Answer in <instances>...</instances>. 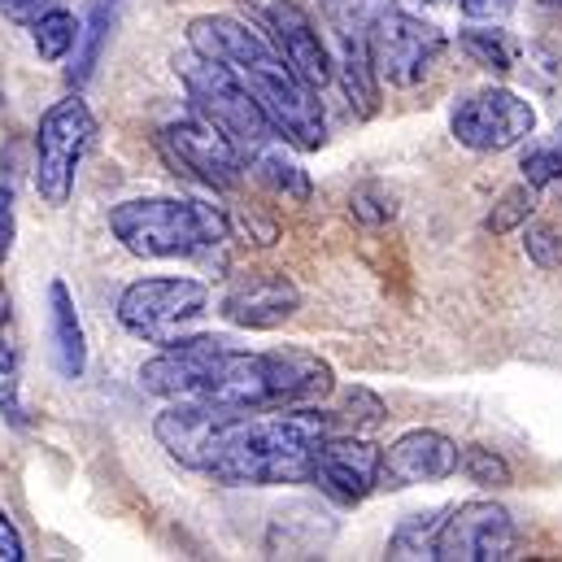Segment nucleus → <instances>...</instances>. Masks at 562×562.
<instances>
[{
    "instance_id": "33",
    "label": "nucleus",
    "mask_w": 562,
    "mask_h": 562,
    "mask_svg": "<svg viewBox=\"0 0 562 562\" xmlns=\"http://www.w3.org/2000/svg\"><path fill=\"white\" fill-rule=\"evenodd\" d=\"M0 559L4 562H22L26 559V550H22V537H18V528L9 524V515L0 510Z\"/></svg>"
},
{
    "instance_id": "30",
    "label": "nucleus",
    "mask_w": 562,
    "mask_h": 562,
    "mask_svg": "<svg viewBox=\"0 0 562 562\" xmlns=\"http://www.w3.org/2000/svg\"><path fill=\"white\" fill-rule=\"evenodd\" d=\"M48 9H57V0H0V13H4L13 26H35Z\"/></svg>"
},
{
    "instance_id": "35",
    "label": "nucleus",
    "mask_w": 562,
    "mask_h": 562,
    "mask_svg": "<svg viewBox=\"0 0 562 562\" xmlns=\"http://www.w3.org/2000/svg\"><path fill=\"white\" fill-rule=\"evenodd\" d=\"M9 367H13V349H9L4 336H0V375H9Z\"/></svg>"
},
{
    "instance_id": "8",
    "label": "nucleus",
    "mask_w": 562,
    "mask_h": 562,
    "mask_svg": "<svg viewBox=\"0 0 562 562\" xmlns=\"http://www.w3.org/2000/svg\"><path fill=\"white\" fill-rule=\"evenodd\" d=\"M449 132L471 153H506L537 132V110L510 88H484L453 110Z\"/></svg>"
},
{
    "instance_id": "25",
    "label": "nucleus",
    "mask_w": 562,
    "mask_h": 562,
    "mask_svg": "<svg viewBox=\"0 0 562 562\" xmlns=\"http://www.w3.org/2000/svg\"><path fill=\"white\" fill-rule=\"evenodd\" d=\"M336 419H340V427H349V431H375L380 423L389 419V406H384V397L371 393V389H349Z\"/></svg>"
},
{
    "instance_id": "14",
    "label": "nucleus",
    "mask_w": 562,
    "mask_h": 562,
    "mask_svg": "<svg viewBox=\"0 0 562 562\" xmlns=\"http://www.w3.org/2000/svg\"><path fill=\"white\" fill-rule=\"evenodd\" d=\"M458 467H462L458 440H449V436L436 431V427H415V431H406V436H397V440L389 445L380 484H389V488L436 484V480H449Z\"/></svg>"
},
{
    "instance_id": "15",
    "label": "nucleus",
    "mask_w": 562,
    "mask_h": 562,
    "mask_svg": "<svg viewBox=\"0 0 562 562\" xmlns=\"http://www.w3.org/2000/svg\"><path fill=\"white\" fill-rule=\"evenodd\" d=\"M48 340H53V367L61 380H79L88 371V340L75 310V296L61 280L48 283Z\"/></svg>"
},
{
    "instance_id": "19",
    "label": "nucleus",
    "mask_w": 562,
    "mask_h": 562,
    "mask_svg": "<svg viewBox=\"0 0 562 562\" xmlns=\"http://www.w3.org/2000/svg\"><path fill=\"white\" fill-rule=\"evenodd\" d=\"M249 161H254L249 170L258 175V183H267L271 192L292 196V201H310V175H305L296 161H288V157H283V148L267 144V148H262V153H254Z\"/></svg>"
},
{
    "instance_id": "28",
    "label": "nucleus",
    "mask_w": 562,
    "mask_h": 562,
    "mask_svg": "<svg viewBox=\"0 0 562 562\" xmlns=\"http://www.w3.org/2000/svg\"><path fill=\"white\" fill-rule=\"evenodd\" d=\"M524 179L528 183H537V188H546V183H559L562 179V148H532L528 157H524Z\"/></svg>"
},
{
    "instance_id": "6",
    "label": "nucleus",
    "mask_w": 562,
    "mask_h": 562,
    "mask_svg": "<svg viewBox=\"0 0 562 562\" xmlns=\"http://www.w3.org/2000/svg\"><path fill=\"white\" fill-rule=\"evenodd\" d=\"M367 53H371V66H375L380 83L419 88L423 79L431 75V66L440 61V53H445V35H440V26H431V22H423V18L393 4L371 26Z\"/></svg>"
},
{
    "instance_id": "32",
    "label": "nucleus",
    "mask_w": 562,
    "mask_h": 562,
    "mask_svg": "<svg viewBox=\"0 0 562 562\" xmlns=\"http://www.w3.org/2000/svg\"><path fill=\"white\" fill-rule=\"evenodd\" d=\"M13 232H18V223H13V196H9V188H0V262L13 249Z\"/></svg>"
},
{
    "instance_id": "23",
    "label": "nucleus",
    "mask_w": 562,
    "mask_h": 562,
    "mask_svg": "<svg viewBox=\"0 0 562 562\" xmlns=\"http://www.w3.org/2000/svg\"><path fill=\"white\" fill-rule=\"evenodd\" d=\"M79 18L75 13H66V9H48L40 22H35V53L44 57V61H61L75 44H79Z\"/></svg>"
},
{
    "instance_id": "31",
    "label": "nucleus",
    "mask_w": 562,
    "mask_h": 562,
    "mask_svg": "<svg viewBox=\"0 0 562 562\" xmlns=\"http://www.w3.org/2000/svg\"><path fill=\"white\" fill-rule=\"evenodd\" d=\"M519 9V0H462V13L471 22H506Z\"/></svg>"
},
{
    "instance_id": "12",
    "label": "nucleus",
    "mask_w": 562,
    "mask_h": 562,
    "mask_svg": "<svg viewBox=\"0 0 562 562\" xmlns=\"http://www.w3.org/2000/svg\"><path fill=\"white\" fill-rule=\"evenodd\" d=\"M380 471H384V449L358 431L353 436L336 431L314 453V484L340 506H358L362 497H371L380 488Z\"/></svg>"
},
{
    "instance_id": "16",
    "label": "nucleus",
    "mask_w": 562,
    "mask_h": 562,
    "mask_svg": "<svg viewBox=\"0 0 562 562\" xmlns=\"http://www.w3.org/2000/svg\"><path fill=\"white\" fill-rule=\"evenodd\" d=\"M340 88L349 97V105L358 110V119H371L375 114V101H380V75L371 66V53L367 44H340Z\"/></svg>"
},
{
    "instance_id": "13",
    "label": "nucleus",
    "mask_w": 562,
    "mask_h": 562,
    "mask_svg": "<svg viewBox=\"0 0 562 562\" xmlns=\"http://www.w3.org/2000/svg\"><path fill=\"white\" fill-rule=\"evenodd\" d=\"M301 310V288L280 271H245L227 283L218 314L245 331H276Z\"/></svg>"
},
{
    "instance_id": "36",
    "label": "nucleus",
    "mask_w": 562,
    "mask_h": 562,
    "mask_svg": "<svg viewBox=\"0 0 562 562\" xmlns=\"http://www.w3.org/2000/svg\"><path fill=\"white\" fill-rule=\"evenodd\" d=\"M537 9H546L550 18H559L562 22V0H537Z\"/></svg>"
},
{
    "instance_id": "20",
    "label": "nucleus",
    "mask_w": 562,
    "mask_h": 562,
    "mask_svg": "<svg viewBox=\"0 0 562 562\" xmlns=\"http://www.w3.org/2000/svg\"><path fill=\"white\" fill-rule=\"evenodd\" d=\"M449 510H427V515H411L393 541H389V559L406 562V559H436V537H440V524H445Z\"/></svg>"
},
{
    "instance_id": "10",
    "label": "nucleus",
    "mask_w": 562,
    "mask_h": 562,
    "mask_svg": "<svg viewBox=\"0 0 562 562\" xmlns=\"http://www.w3.org/2000/svg\"><path fill=\"white\" fill-rule=\"evenodd\" d=\"M161 148L170 157V166L188 170L192 179H201L205 188L214 192H232L240 188L249 161L245 153L236 148V140H227L210 119H179L170 127H161Z\"/></svg>"
},
{
    "instance_id": "21",
    "label": "nucleus",
    "mask_w": 562,
    "mask_h": 562,
    "mask_svg": "<svg viewBox=\"0 0 562 562\" xmlns=\"http://www.w3.org/2000/svg\"><path fill=\"white\" fill-rule=\"evenodd\" d=\"M114 13H119V0H97V4H92V18H88V35H83V48L75 53V66L66 70L70 88H79V83H88V79H92L97 61H101V48H105V35H110V26H114Z\"/></svg>"
},
{
    "instance_id": "27",
    "label": "nucleus",
    "mask_w": 562,
    "mask_h": 562,
    "mask_svg": "<svg viewBox=\"0 0 562 562\" xmlns=\"http://www.w3.org/2000/svg\"><path fill=\"white\" fill-rule=\"evenodd\" d=\"M528 75H537L546 92L562 88V48H554V44H532L528 48Z\"/></svg>"
},
{
    "instance_id": "5",
    "label": "nucleus",
    "mask_w": 562,
    "mask_h": 562,
    "mask_svg": "<svg viewBox=\"0 0 562 562\" xmlns=\"http://www.w3.org/2000/svg\"><path fill=\"white\" fill-rule=\"evenodd\" d=\"M92 136H97V119H92L88 101L66 97L44 110L40 132H35V192L44 205L61 210L70 201L79 161H83Z\"/></svg>"
},
{
    "instance_id": "9",
    "label": "nucleus",
    "mask_w": 562,
    "mask_h": 562,
    "mask_svg": "<svg viewBox=\"0 0 562 562\" xmlns=\"http://www.w3.org/2000/svg\"><path fill=\"white\" fill-rule=\"evenodd\" d=\"M519 532L506 506L475 497L445 515L436 537V562H506L515 559Z\"/></svg>"
},
{
    "instance_id": "1",
    "label": "nucleus",
    "mask_w": 562,
    "mask_h": 562,
    "mask_svg": "<svg viewBox=\"0 0 562 562\" xmlns=\"http://www.w3.org/2000/svg\"><path fill=\"white\" fill-rule=\"evenodd\" d=\"M161 449L218 484H314V453L327 436L340 431L336 415L310 406H276V411H240L201 397L170 402L153 423Z\"/></svg>"
},
{
    "instance_id": "39",
    "label": "nucleus",
    "mask_w": 562,
    "mask_h": 562,
    "mask_svg": "<svg viewBox=\"0 0 562 562\" xmlns=\"http://www.w3.org/2000/svg\"><path fill=\"white\" fill-rule=\"evenodd\" d=\"M559 148H562V123H559Z\"/></svg>"
},
{
    "instance_id": "11",
    "label": "nucleus",
    "mask_w": 562,
    "mask_h": 562,
    "mask_svg": "<svg viewBox=\"0 0 562 562\" xmlns=\"http://www.w3.org/2000/svg\"><path fill=\"white\" fill-rule=\"evenodd\" d=\"M240 4H249V13L271 31L276 48L296 66V75H301L314 92H323V88L331 83L336 61H331L327 44L318 40V26L310 22V13H305L296 0H240Z\"/></svg>"
},
{
    "instance_id": "24",
    "label": "nucleus",
    "mask_w": 562,
    "mask_h": 562,
    "mask_svg": "<svg viewBox=\"0 0 562 562\" xmlns=\"http://www.w3.org/2000/svg\"><path fill=\"white\" fill-rule=\"evenodd\" d=\"M462 471H467V480L471 484H480V488H506L515 475H510V462L497 453V449H488V445H467L462 449Z\"/></svg>"
},
{
    "instance_id": "26",
    "label": "nucleus",
    "mask_w": 562,
    "mask_h": 562,
    "mask_svg": "<svg viewBox=\"0 0 562 562\" xmlns=\"http://www.w3.org/2000/svg\"><path fill=\"white\" fill-rule=\"evenodd\" d=\"M524 254L532 258V267L541 271H559L562 267V232L554 223H528L524 227Z\"/></svg>"
},
{
    "instance_id": "2",
    "label": "nucleus",
    "mask_w": 562,
    "mask_h": 562,
    "mask_svg": "<svg viewBox=\"0 0 562 562\" xmlns=\"http://www.w3.org/2000/svg\"><path fill=\"white\" fill-rule=\"evenodd\" d=\"M188 48L223 61L271 114L276 132L292 148H323L327 144V114L318 92L296 75V66L249 22L223 18V13H201L188 22Z\"/></svg>"
},
{
    "instance_id": "29",
    "label": "nucleus",
    "mask_w": 562,
    "mask_h": 562,
    "mask_svg": "<svg viewBox=\"0 0 562 562\" xmlns=\"http://www.w3.org/2000/svg\"><path fill=\"white\" fill-rule=\"evenodd\" d=\"M353 218H362V223H389L393 218V196L384 188H358L353 192Z\"/></svg>"
},
{
    "instance_id": "3",
    "label": "nucleus",
    "mask_w": 562,
    "mask_h": 562,
    "mask_svg": "<svg viewBox=\"0 0 562 562\" xmlns=\"http://www.w3.org/2000/svg\"><path fill=\"white\" fill-rule=\"evenodd\" d=\"M110 232L136 258H205L232 240L218 205L179 196H136L110 210Z\"/></svg>"
},
{
    "instance_id": "4",
    "label": "nucleus",
    "mask_w": 562,
    "mask_h": 562,
    "mask_svg": "<svg viewBox=\"0 0 562 562\" xmlns=\"http://www.w3.org/2000/svg\"><path fill=\"white\" fill-rule=\"evenodd\" d=\"M175 70H179V79H183L188 101L196 105V114L210 119L227 140H236V148L245 157H254L267 144L283 140L280 132H276V123H271V114L258 105V97L223 61L188 48L183 57H175Z\"/></svg>"
},
{
    "instance_id": "7",
    "label": "nucleus",
    "mask_w": 562,
    "mask_h": 562,
    "mask_svg": "<svg viewBox=\"0 0 562 562\" xmlns=\"http://www.w3.org/2000/svg\"><path fill=\"white\" fill-rule=\"evenodd\" d=\"M205 301H210V288L201 280H136L119 296V323L132 336H144L153 345H170V340H179L175 327L196 318L205 310Z\"/></svg>"
},
{
    "instance_id": "37",
    "label": "nucleus",
    "mask_w": 562,
    "mask_h": 562,
    "mask_svg": "<svg viewBox=\"0 0 562 562\" xmlns=\"http://www.w3.org/2000/svg\"><path fill=\"white\" fill-rule=\"evenodd\" d=\"M9 323V292H4V280H0V327Z\"/></svg>"
},
{
    "instance_id": "22",
    "label": "nucleus",
    "mask_w": 562,
    "mask_h": 562,
    "mask_svg": "<svg viewBox=\"0 0 562 562\" xmlns=\"http://www.w3.org/2000/svg\"><path fill=\"white\" fill-rule=\"evenodd\" d=\"M537 183H515V188H506L497 201H493V210H488V218H484V227L493 232V236H510V232H519V227H528L532 223V214H537Z\"/></svg>"
},
{
    "instance_id": "18",
    "label": "nucleus",
    "mask_w": 562,
    "mask_h": 562,
    "mask_svg": "<svg viewBox=\"0 0 562 562\" xmlns=\"http://www.w3.org/2000/svg\"><path fill=\"white\" fill-rule=\"evenodd\" d=\"M458 44H462V53H467L475 66H484V70H493V75H510V70L519 66V44H515L506 31L471 26V31L458 35Z\"/></svg>"
},
{
    "instance_id": "17",
    "label": "nucleus",
    "mask_w": 562,
    "mask_h": 562,
    "mask_svg": "<svg viewBox=\"0 0 562 562\" xmlns=\"http://www.w3.org/2000/svg\"><path fill=\"white\" fill-rule=\"evenodd\" d=\"M318 9L340 44H367L371 26L380 22L384 9H393V0H318Z\"/></svg>"
},
{
    "instance_id": "38",
    "label": "nucleus",
    "mask_w": 562,
    "mask_h": 562,
    "mask_svg": "<svg viewBox=\"0 0 562 562\" xmlns=\"http://www.w3.org/2000/svg\"><path fill=\"white\" fill-rule=\"evenodd\" d=\"M411 4H427V9H440V4H449V0H411Z\"/></svg>"
},
{
    "instance_id": "34",
    "label": "nucleus",
    "mask_w": 562,
    "mask_h": 562,
    "mask_svg": "<svg viewBox=\"0 0 562 562\" xmlns=\"http://www.w3.org/2000/svg\"><path fill=\"white\" fill-rule=\"evenodd\" d=\"M0 415L9 419V427H26V415L18 406V384L13 380H4V389H0Z\"/></svg>"
}]
</instances>
